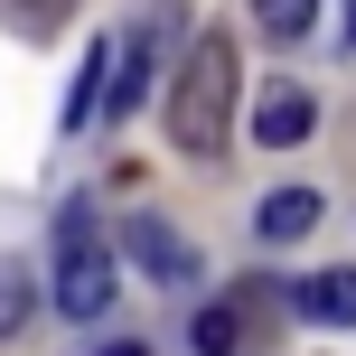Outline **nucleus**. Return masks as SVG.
I'll return each mask as SVG.
<instances>
[{"mask_svg": "<svg viewBox=\"0 0 356 356\" xmlns=\"http://www.w3.org/2000/svg\"><path fill=\"white\" fill-rule=\"evenodd\" d=\"M309 19H319V0H263V29L272 38H300Z\"/></svg>", "mask_w": 356, "mask_h": 356, "instance_id": "nucleus-10", "label": "nucleus"}, {"mask_svg": "<svg viewBox=\"0 0 356 356\" xmlns=\"http://www.w3.org/2000/svg\"><path fill=\"white\" fill-rule=\"evenodd\" d=\"M29 309H38L29 263H10V253H0V338H19V328H29Z\"/></svg>", "mask_w": 356, "mask_h": 356, "instance_id": "nucleus-9", "label": "nucleus"}, {"mask_svg": "<svg viewBox=\"0 0 356 356\" xmlns=\"http://www.w3.org/2000/svg\"><path fill=\"white\" fill-rule=\"evenodd\" d=\"M38 10H47V19H56V10H75V0H38Z\"/></svg>", "mask_w": 356, "mask_h": 356, "instance_id": "nucleus-12", "label": "nucleus"}, {"mask_svg": "<svg viewBox=\"0 0 356 356\" xmlns=\"http://www.w3.org/2000/svg\"><path fill=\"white\" fill-rule=\"evenodd\" d=\"M309 225H319V188H272L263 207H253V234H263V244H300Z\"/></svg>", "mask_w": 356, "mask_h": 356, "instance_id": "nucleus-6", "label": "nucleus"}, {"mask_svg": "<svg viewBox=\"0 0 356 356\" xmlns=\"http://www.w3.org/2000/svg\"><path fill=\"white\" fill-rule=\"evenodd\" d=\"M225 131H234V38L197 29L188 56H178V85H169V141L188 160H216Z\"/></svg>", "mask_w": 356, "mask_h": 356, "instance_id": "nucleus-1", "label": "nucleus"}, {"mask_svg": "<svg viewBox=\"0 0 356 356\" xmlns=\"http://www.w3.org/2000/svg\"><path fill=\"white\" fill-rule=\"evenodd\" d=\"M188 347L197 356H234V347H244V300H207L188 319Z\"/></svg>", "mask_w": 356, "mask_h": 356, "instance_id": "nucleus-8", "label": "nucleus"}, {"mask_svg": "<svg viewBox=\"0 0 356 356\" xmlns=\"http://www.w3.org/2000/svg\"><path fill=\"white\" fill-rule=\"evenodd\" d=\"M309 122H319V104H309L300 85H263V94H253V141H263V150H300Z\"/></svg>", "mask_w": 356, "mask_h": 356, "instance_id": "nucleus-4", "label": "nucleus"}, {"mask_svg": "<svg viewBox=\"0 0 356 356\" xmlns=\"http://www.w3.org/2000/svg\"><path fill=\"white\" fill-rule=\"evenodd\" d=\"M291 309H300L309 328H356V272H309V282L291 291Z\"/></svg>", "mask_w": 356, "mask_h": 356, "instance_id": "nucleus-5", "label": "nucleus"}, {"mask_svg": "<svg viewBox=\"0 0 356 356\" xmlns=\"http://www.w3.org/2000/svg\"><path fill=\"white\" fill-rule=\"evenodd\" d=\"M141 85H150V38H113V75H104V113L113 122L141 104Z\"/></svg>", "mask_w": 356, "mask_h": 356, "instance_id": "nucleus-7", "label": "nucleus"}, {"mask_svg": "<svg viewBox=\"0 0 356 356\" xmlns=\"http://www.w3.org/2000/svg\"><path fill=\"white\" fill-rule=\"evenodd\" d=\"M113 282H122L113 244L94 234L85 207H66V216H56V309H66V319H104V309H113Z\"/></svg>", "mask_w": 356, "mask_h": 356, "instance_id": "nucleus-2", "label": "nucleus"}, {"mask_svg": "<svg viewBox=\"0 0 356 356\" xmlns=\"http://www.w3.org/2000/svg\"><path fill=\"white\" fill-rule=\"evenodd\" d=\"M122 263H141L150 282H169V291H178V282H197V253L178 244L160 216H122Z\"/></svg>", "mask_w": 356, "mask_h": 356, "instance_id": "nucleus-3", "label": "nucleus"}, {"mask_svg": "<svg viewBox=\"0 0 356 356\" xmlns=\"http://www.w3.org/2000/svg\"><path fill=\"white\" fill-rule=\"evenodd\" d=\"M94 356H150V347L141 338H113V347H94Z\"/></svg>", "mask_w": 356, "mask_h": 356, "instance_id": "nucleus-11", "label": "nucleus"}]
</instances>
